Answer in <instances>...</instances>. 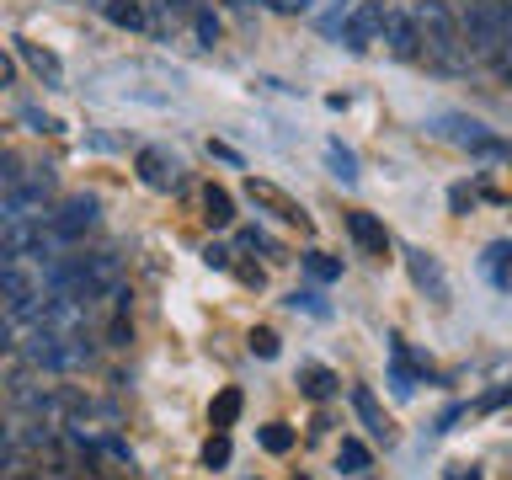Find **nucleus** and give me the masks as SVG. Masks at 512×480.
<instances>
[{
    "label": "nucleus",
    "instance_id": "473e14b6",
    "mask_svg": "<svg viewBox=\"0 0 512 480\" xmlns=\"http://www.w3.org/2000/svg\"><path fill=\"white\" fill-rule=\"evenodd\" d=\"M203 262H208V267H230V246H208Z\"/></svg>",
    "mask_w": 512,
    "mask_h": 480
},
{
    "label": "nucleus",
    "instance_id": "dca6fc26",
    "mask_svg": "<svg viewBox=\"0 0 512 480\" xmlns=\"http://www.w3.org/2000/svg\"><path fill=\"white\" fill-rule=\"evenodd\" d=\"M102 16L112 27H128V32H139V27H150V0H107L102 6Z\"/></svg>",
    "mask_w": 512,
    "mask_h": 480
},
{
    "label": "nucleus",
    "instance_id": "f03ea898",
    "mask_svg": "<svg viewBox=\"0 0 512 480\" xmlns=\"http://www.w3.org/2000/svg\"><path fill=\"white\" fill-rule=\"evenodd\" d=\"M64 246L70 240L54 230L48 214H22L0 224V262H54V256H64Z\"/></svg>",
    "mask_w": 512,
    "mask_h": 480
},
{
    "label": "nucleus",
    "instance_id": "a878e982",
    "mask_svg": "<svg viewBox=\"0 0 512 480\" xmlns=\"http://www.w3.org/2000/svg\"><path fill=\"white\" fill-rule=\"evenodd\" d=\"M203 464L208 470H224V464H230V438H224V432H214V438L203 443Z\"/></svg>",
    "mask_w": 512,
    "mask_h": 480
},
{
    "label": "nucleus",
    "instance_id": "ea45409f",
    "mask_svg": "<svg viewBox=\"0 0 512 480\" xmlns=\"http://www.w3.org/2000/svg\"><path fill=\"white\" fill-rule=\"evenodd\" d=\"M91 6H107V0H91Z\"/></svg>",
    "mask_w": 512,
    "mask_h": 480
},
{
    "label": "nucleus",
    "instance_id": "9b49d317",
    "mask_svg": "<svg viewBox=\"0 0 512 480\" xmlns=\"http://www.w3.org/2000/svg\"><path fill=\"white\" fill-rule=\"evenodd\" d=\"M347 235L358 240L363 256H390V230H384L374 214H363V208H352V214H347Z\"/></svg>",
    "mask_w": 512,
    "mask_h": 480
},
{
    "label": "nucleus",
    "instance_id": "a19ab883",
    "mask_svg": "<svg viewBox=\"0 0 512 480\" xmlns=\"http://www.w3.org/2000/svg\"><path fill=\"white\" fill-rule=\"evenodd\" d=\"M240 6H251V0H240Z\"/></svg>",
    "mask_w": 512,
    "mask_h": 480
},
{
    "label": "nucleus",
    "instance_id": "f3484780",
    "mask_svg": "<svg viewBox=\"0 0 512 480\" xmlns=\"http://www.w3.org/2000/svg\"><path fill=\"white\" fill-rule=\"evenodd\" d=\"M480 262H486V278L512 294V240H496V246H486V256H480Z\"/></svg>",
    "mask_w": 512,
    "mask_h": 480
},
{
    "label": "nucleus",
    "instance_id": "393cba45",
    "mask_svg": "<svg viewBox=\"0 0 512 480\" xmlns=\"http://www.w3.org/2000/svg\"><path fill=\"white\" fill-rule=\"evenodd\" d=\"M262 448L267 454H288V448H294V427H283V422L262 427Z\"/></svg>",
    "mask_w": 512,
    "mask_h": 480
},
{
    "label": "nucleus",
    "instance_id": "423d86ee",
    "mask_svg": "<svg viewBox=\"0 0 512 480\" xmlns=\"http://www.w3.org/2000/svg\"><path fill=\"white\" fill-rule=\"evenodd\" d=\"M246 198H251L256 208H267L272 219H283V224H299V230H315V219L304 214V203H299V198H288L283 187L262 182V176H251V182H246Z\"/></svg>",
    "mask_w": 512,
    "mask_h": 480
},
{
    "label": "nucleus",
    "instance_id": "39448f33",
    "mask_svg": "<svg viewBox=\"0 0 512 480\" xmlns=\"http://www.w3.org/2000/svg\"><path fill=\"white\" fill-rule=\"evenodd\" d=\"M134 171L150 192H176L182 187V160H176L171 150H160V144H144V150L134 155Z\"/></svg>",
    "mask_w": 512,
    "mask_h": 480
},
{
    "label": "nucleus",
    "instance_id": "72a5a7b5",
    "mask_svg": "<svg viewBox=\"0 0 512 480\" xmlns=\"http://www.w3.org/2000/svg\"><path fill=\"white\" fill-rule=\"evenodd\" d=\"M11 182H16V160L0 150V187H11Z\"/></svg>",
    "mask_w": 512,
    "mask_h": 480
},
{
    "label": "nucleus",
    "instance_id": "4c0bfd02",
    "mask_svg": "<svg viewBox=\"0 0 512 480\" xmlns=\"http://www.w3.org/2000/svg\"><path fill=\"white\" fill-rule=\"evenodd\" d=\"M448 480H480L475 470H464V464H454V470H448Z\"/></svg>",
    "mask_w": 512,
    "mask_h": 480
},
{
    "label": "nucleus",
    "instance_id": "f704fd0d",
    "mask_svg": "<svg viewBox=\"0 0 512 480\" xmlns=\"http://www.w3.org/2000/svg\"><path fill=\"white\" fill-rule=\"evenodd\" d=\"M11 331H16V320H11L6 310H0V352H6V347H11Z\"/></svg>",
    "mask_w": 512,
    "mask_h": 480
},
{
    "label": "nucleus",
    "instance_id": "6ab92c4d",
    "mask_svg": "<svg viewBox=\"0 0 512 480\" xmlns=\"http://www.w3.org/2000/svg\"><path fill=\"white\" fill-rule=\"evenodd\" d=\"M299 390L310 395V400H331L336 395V374H331V368H320V363H310L299 374Z\"/></svg>",
    "mask_w": 512,
    "mask_h": 480
},
{
    "label": "nucleus",
    "instance_id": "7c9ffc66",
    "mask_svg": "<svg viewBox=\"0 0 512 480\" xmlns=\"http://www.w3.org/2000/svg\"><path fill=\"white\" fill-rule=\"evenodd\" d=\"M491 70H496V75H502V80H507V86H512V43H507V48H502V54H496V59H491Z\"/></svg>",
    "mask_w": 512,
    "mask_h": 480
},
{
    "label": "nucleus",
    "instance_id": "2eb2a0df",
    "mask_svg": "<svg viewBox=\"0 0 512 480\" xmlns=\"http://www.w3.org/2000/svg\"><path fill=\"white\" fill-rule=\"evenodd\" d=\"M352 411L363 416V427L374 432L379 443H395V427H390V416H384V406L374 400V390H363V384H358V390H352Z\"/></svg>",
    "mask_w": 512,
    "mask_h": 480
},
{
    "label": "nucleus",
    "instance_id": "6e6552de",
    "mask_svg": "<svg viewBox=\"0 0 512 480\" xmlns=\"http://www.w3.org/2000/svg\"><path fill=\"white\" fill-rule=\"evenodd\" d=\"M48 219H54V230H59L64 240H80L96 219H102V203H96L91 192H70V198H64Z\"/></svg>",
    "mask_w": 512,
    "mask_h": 480
},
{
    "label": "nucleus",
    "instance_id": "ddd939ff",
    "mask_svg": "<svg viewBox=\"0 0 512 480\" xmlns=\"http://www.w3.org/2000/svg\"><path fill=\"white\" fill-rule=\"evenodd\" d=\"M406 267H411V278H416V288H427V299H448V278H443V267H438V256H427L422 246H411L406 251Z\"/></svg>",
    "mask_w": 512,
    "mask_h": 480
},
{
    "label": "nucleus",
    "instance_id": "f257e3e1",
    "mask_svg": "<svg viewBox=\"0 0 512 480\" xmlns=\"http://www.w3.org/2000/svg\"><path fill=\"white\" fill-rule=\"evenodd\" d=\"M411 16H416V27H422V59L427 64H438L443 75H464L475 64L459 16L448 11V0H416Z\"/></svg>",
    "mask_w": 512,
    "mask_h": 480
},
{
    "label": "nucleus",
    "instance_id": "c756f323",
    "mask_svg": "<svg viewBox=\"0 0 512 480\" xmlns=\"http://www.w3.org/2000/svg\"><path fill=\"white\" fill-rule=\"evenodd\" d=\"M288 304H294V310H310V315H326V304H320V294H310V288H304V294H294Z\"/></svg>",
    "mask_w": 512,
    "mask_h": 480
},
{
    "label": "nucleus",
    "instance_id": "412c9836",
    "mask_svg": "<svg viewBox=\"0 0 512 480\" xmlns=\"http://www.w3.org/2000/svg\"><path fill=\"white\" fill-rule=\"evenodd\" d=\"M240 416V390H219L214 406H208V422H214V432H230Z\"/></svg>",
    "mask_w": 512,
    "mask_h": 480
},
{
    "label": "nucleus",
    "instance_id": "2f4dec72",
    "mask_svg": "<svg viewBox=\"0 0 512 480\" xmlns=\"http://www.w3.org/2000/svg\"><path fill=\"white\" fill-rule=\"evenodd\" d=\"M267 6L283 11V16H304V11H310V0H267Z\"/></svg>",
    "mask_w": 512,
    "mask_h": 480
},
{
    "label": "nucleus",
    "instance_id": "1a4fd4ad",
    "mask_svg": "<svg viewBox=\"0 0 512 480\" xmlns=\"http://www.w3.org/2000/svg\"><path fill=\"white\" fill-rule=\"evenodd\" d=\"M6 192H11L16 219L32 214V208H43V198L54 192V166H27V171H16V182H11Z\"/></svg>",
    "mask_w": 512,
    "mask_h": 480
},
{
    "label": "nucleus",
    "instance_id": "f8f14e48",
    "mask_svg": "<svg viewBox=\"0 0 512 480\" xmlns=\"http://www.w3.org/2000/svg\"><path fill=\"white\" fill-rule=\"evenodd\" d=\"M416 384H422V368H416V358L406 352V342L390 336V390H395V400H411Z\"/></svg>",
    "mask_w": 512,
    "mask_h": 480
},
{
    "label": "nucleus",
    "instance_id": "9d476101",
    "mask_svg": "<svg viewBox=\"0 0 512 480\" xmlns=\"http://www.w3.org/2000/svg\"><path fill=\"white\" fill-rule=\"evenodd\" d=\"M384 43H390L395 59H422V27H416V16L411 11L384 16Z\"/></svg>",
    "mask_w": 512,
    "mask_h": 480
},
{
    "label": "nucleus",
    "instance_id": "0eeeda50",
    "mask_svg": "<svg viewBox=\"0 0 512 480\" xmlns=\"http://www.w3.org/2000/svg\"><path fill=\"white\" fill-rule=\"evenodd\" d=\"M384 16H390V6H384V0H363V6L342 22V43L352 48V54H363L368 43L384 38Z\"/></svg>",
    "mask_w": 512,
    "mask_h": 480
},
{
    "label": "nucleus",
    "instance_id": "e433bc0d",
    "mask_svg": "<svg viewBox=\"0 0 512 480\" xmlns=\"http://www.w3.org/2000/svg\"><path fill=\"white\" fill-rule=\"evenodd\" d=\"M11 219H16V208H11V192L0 187V224H11Z\"/></svg>",
    "mask_w": 512,
    "mask_h": 480
},
{
    "label": "nucleus",
    "instance_id": "4be33fe9",
    "mask_svg": "<svg viewBox=\"0 0 512 480\" xmlns=\"http://www.w3.org/2000/svg\"><path fill=\"white\" fill-rule=\"evenodd\" d=\"M336 464H342L347 475H368V464H374V454H368V443H358V438H342V448H336Z\"/></svg>",
    "mask_w": 512,
    "mask_h": 480
},
{
    "label": "nucleus",
    "instance_id": "a211bd4d",
    "mask_svg": "<svg viewBox=\"0 0 512 480\" xmlns=\"http://www.w3.org/2000/svg\"><path fill=\"white\" fill-rule=\"evenodd\" d=\"M203 219L214 224V230H224V224L235 219V203H230V192H224V187H214V182L203 187Z\"/></svg>",
    "mask_w": 512,
    "mask_h": 480
},
{
    "label": "nucleus",
    "instance_id": "c9c22d12",
    "mask_svg": "<svg viewBox=\"0 0 512 480\" xmlns=\"http://www.w3.org/2000/svg\"><path fill=\"white\" fill-rule=\"evenodd\" d=\"M11 80H16V64H11L6 54H0V91H6V86H11Z\"/></svg>",
    "mask_w": 512,
    "mask_h": 480
},
{
    "label": "nucleus",
    "instance_id": "20e7f679",
    "mask_svg": "<svg viewBox=\"0 0 512 480\" xmlns=\"http://www.w3.org/2000/svg\"><path fill=\"white\" fill-rule=\"evenodd\" d=\"M0 310L11 320H38L48 310V283L32 278L22 262H0Z\"/></svg>",
    "mask_w": 512,
    "mask_h": 480
},
{
    "label": "nucleus",
    "instance_id": "bb28decb",
    "mask_svg": "<svg viewBox=\"0 0 512 480\" xmlns=\"http://www.w3.org/2000/svg\"><path fill=\"white\" fill-rule=\"evenodd\" d=\"M192 27H198V38H203V43H219V32H224V27H219V16L208 11V6L192 11Z\"/></svg>",
    "mask_w": 512,
    "mask_h": 480
},
{
    "label": "nucleus",
    "instance_id": "cd10ccee",
    "mask_svg": "<svg viewBox=\"0 0 512 480\" xmlns=\"http://www.w3.org/2000/svg\"><path fill=\"white\" fill-rule=\"evenodd\" d=\"M251 352H256V358H278V336H272L267 326L251 331Z\"/></svg>",
    "mask_w": 512,
    "mask_h": 480
},
{
    "label": "nucleus",
    "instance_id": "c85d7f7f",
    "mask_svg": "<svg viewBox=\"0 0 512 480\" xmlns=\"http://www.w3.org/2000/svg\"><path fill=\"white\" fill-rule=\"evenodd\" d=\"M22 123H32V128H38V134H54V118H48V112H38V107H22Z\"/></svg>",
    "mask_w": 512,
    "mask_h": 480
},
{
    "label": "nucleus",
    "instance_id": "aec40b11",
    "mask_svg": "<svg viewBox=\"0 0 512 480\" xmlns=\"http://www.w3.org/2000/svg\"><path fill=\"white\" fill-rule=\"evenodd\" d=\"M326 160H331V176H336V182H358V176H363V171H358V155H352L342 139L326 144Z\"/></svg>",
    "mask_w": 512,
    "mask_h": 480
},
{
    "label": "nucleus",
    "instance_id": "5701e85b",
    "mask_svg": "<svg viewBox=\"0 0 512 480\" xmlns=\"http://www.w3.org/2000/svg\"><path fill=\"white\" fill-rule=\"evenodd\" d=\"M438 134H443V139H459V144H470V150H475V144L486 139V128H480L475 118H443Z\"/></svg>",
    "mask_w": 512,
    "mask_h": 480
},
{
    "label": "nucleus",
    "instance_id": "7ed1b4c3",
    "mask_svg": "<svg viewBox=\"0 0 512 480\" xmlns=\"http://www.w3.org/2000/svg\"><path fill=\"white\" fill-rule=\"evenodd\" d=\"M459 27H464L470 54L486 59V64L512 43V32H507V22H502V0H470V6L459 11Z\"/></svg>",
    "mask_w": 512,
    "mask_h": 480
},
{
    "label": "nucleus",
    "instance_id": "58836bf2",
    "mask_svg": "<svg viewBox=\"0 0 512 480\" xmlns=\"http://www.w3.org/2000/svg\"><path fill=\"white\" fill-rule=\"evenodd\" d=\"M0 443H6V427H0Z\"/></svg>",
    "mask_w": 512,
    "mask_h": 480
},
{
    "label": "nucleus",
    "instance_id": "4468645a",
    "mask_svg": "<svg viewBox=\"0 0 512 480\" xmlns=\"http://www.w3.org/2000/svg\"><path fill=\"white\" fill-rule=\"evenodd\" d=\"M16 54L27 59V70L43 80V86H64V64L54 48H43V43H27V38H16Z\"/></svg>",
    "mask_w": 512,
    "mask_h": 480
},
{
    "label": "nucleus",
    "instance_id": "b1692460",
    "mask_svg": "<svg viewBox=\"0 0 512 480\" xmlns=\"http://www.w3.org/2000/svg\"><path fill=\"white\" fill-rule=\"evenodd\" d=\"M304 272H310L315 283H336V278H342V262L326 256V251H304Z\"/></svg>",
    "mask_w": 512,
    "mask_h": 480
}]
</instances>
